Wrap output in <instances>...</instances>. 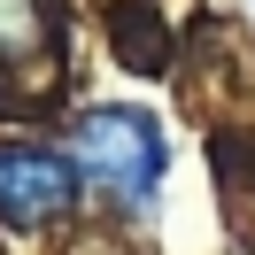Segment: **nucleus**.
Returning <instances> with one entry per match:
<instances>
[{
  "mask_svg": "<svg viewBox=\"0 0 255 255\" xmlns=\"http://www.w3.org/2000/svg\"><path fill=\"white\" fill-rule=\"evenodd\" d=\"M70 162L78 178H93L116 209H155L162 170H170V147H162V124L147 109H85L78 131H70Z\"/></svg>",
  "mask_w": 255,
  "mask_h": 255,
  "instance_id": "obj_1",
  "label": "nucleus"
},
{
  "mask_svg": "<svg viewBox=\"0 0 255 255\" xmlns=\"http://www.w3.org/2000/svg\"><path fill=\"white\" fill-rule=\"evenodd\" d=\"M85 178L62 147H39V139H0V224L16 232H39V224H62L78 209Z\"/></svg>",
  "mask_w": 255,
  "mask_h": 255,
  "instance_id": "obj_2",
  "label": "nucleus"
},
{
  "mask_svg": "<svg viewBox=\"0 0 255 255\" xmlns=\"http://www.w3.org/2000/svg\"><path fill=\"white\" fill-rule=\"evenodd\" d=\"M47 47V0H0V62H31Z\"/></svg>",
  "mask_w": 255,
  "mask_h": 255,
  "instance_id": "obj_3",
  "label": "nucleus"
}]
</instances>
